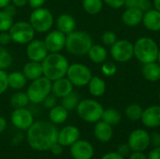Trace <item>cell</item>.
I'll return each mask as SVG.
<instances>
[{
    "mask_svg": "<svg viewBox=\"0 0 160 159\" xmlns=\"http://www.w3.org/2000/svg\"><path fill=\"white\" fill-rule=\"evenodd\" d=\"M26 140L29 146L38 152L50 151L57 142L58 129L54 124L47 121H37L26 130Z\"/></svg>",
    "mask_w": 160,
    "mask_h": 159,
    "instance_id": "6da1fadb",
    "label": "cell"
},
{
    "mask_svg": "<svg viewBox=\"0 0 160 159\" xmlns=\"http://www.w3.org/2000/svg\"><path fill=\"white\" fill-rule=\"evenodd\" d=\"M41 65L43 76L53 82L67 76L69 62L68 59L60 52H49L41 62Z\"/></svg>",
    "mask_w": 160,
    "mask_h": 159,
    "instance_id": "7a4b0ae2",
    "label": "cell"
},
{
    "mask_svg": "<svg viewBox=\"0 0 160 159\" xmlns=\"http://www.w3.org/2000/svg\"><path fill=\"white\" fill-rule=\"evenodd\" d=\"M93 45L91 36L85 31L74 30L67 35L65 49L72 55L83 56L87 55L88 51Z\"/></svg>",
    "mask_w": 160,
    "mask_h": 159,
    "instance_id": "3957f363",
    "label": "cell"
},
{
    "mask_svg": "<svg viewBox=\"0 0 160 159\" xmlns=\"http://www.w3.org/2000/svg\"><path fill=\"white\" fill-rule=\"evenodd\" d=\"M159 47L149 37H142L134 43V57L142 65L158 61Z\"/></svg>",
    "mask_w": 160,
    "mask_h": 159,
    "instance_id": "277c9868",
    "label": "cell"
},
{
    "mask_svg": "<svg viewBox=\"0 0 160 159\" xmlns=\"http://www.w3.org/2000/svg\"><path fill=\"white\" fill-rule=\"evenodd\" d=\"M76 112L78 116L84 122L96 124L101 120L104 108L98 100L92 98H85L79 102Z\"/></svg>",
    "mask_w": 160,
    "mask_h": 159,
    "instance_id": "5b68a950",
    "label": "cell"
},
{
    "mask_svg": "<svg viewBox=\"0 0 160 159\" xmlns=\"http://www.w3.org/2000/svg\"><path fill=\"white\" fill-rule=\"evenodd\" d=\"M29 22L36 33L46 34L52 30L54 23V18L50 9L41 7L32 10L29 17Z\"/></svg>",
    "mask_w": 160,
    "mask_h": 159,
    "instance_id": "8992f818",
    "label": "cell"
},
{
    "mask_svg": "<svg viewBox=\"0 0 160 159\" xmlns=\"http://www.w3.org/2000/svg\"><path fill=\"white\" fill-rule=\"evenodd\" d=\"M52 93V81L42 76L37 80L31 81L27 87L26 94L30 102L34 104H40Z\"/></svg>",
    "mask_w": 160,
    "mask_h": 159,
    "instance_id": "52a82bcc",
    "label": "cell"
},
{
    "mask_svg": "<svg viewBox=\"0 0 160 159\" xmlns=\"http://www.w3.org/2000/svg\"><path fill=\"white\" fill-rule=\"evenodd\" d=\"M66 77L70 81L73 86L83 87L88 84L93 74L87 66L81 63H74L69 64Z\"/></svg>",
    "mask_w": 160,
    "mask_h": 159,
    "instance_id": "ba28073f",
    "label": "cell"
},
{
    "mask_svg": "<svg viewBox=\"0 0 160 159\" xmlns=\"http://www.w3.org/2000/svg\"><path fill=\"white\" fill-rule=\"evenodd\" d=\"M11 40L17 44H28L35 38L36 31L31 23L26 21H19L12 24L9 29Z\"/></svg>",
    "mask_w": 160,
    "mask_h": 159,
    "instance_id": "9c48e42d",
    "label": "cell"
},
{
    "mask_svg": "<svg viewBox=\"0 0 160 159\" xmlns=\"http://www.w3.org/2000/svg\"><path fill=\"white\" fill-rule=\"evenodd\" d=\"M110 48L111 56L117 63H128L134 57V44L128 39H117Z\"/></svg>",
    "mask_w": 160,
    "mask_h": 159,
    "instance_id": "30bf717a",
    "label": "cell"
},
{
    "mask_svg": "<svg viewBox=\"0 0 160 159\" xmlns=\"http://www.w3.org/2000/svg\"><path fill=\"white\" fill-rule=\"evenodd\" d=\"M128 144L132 152H144L150 146V134L142 128L135 129L129 134Z\"/></svg>",
    "mask_w": 160,
    "mask_h": 159,
    "instance_id": "8fae6325",
    "label": "cell"
},
{
    "mask_svg": "<svg viewBox=\"0 0 160 159\" xmlns=\"http://www.w3.org/2000/svg\"><path fill=\"white\" fill-rule=\"evenodd\" d=\"M11 124L19 130H27L35 122L32 112L26 108L14 109L10 114Z\"/></svg>",
    "mask_w": 160,
    "mask_h": 159,
    "instance_id": "7c38bea8",
    "label": "cell"
},
{
    "mask_svg": "<svg viewBox=\"0 0 160 159\" xmlns=\"http://www.w3.org/2000/svg\"><path fill=\"white\" fill-rule=\"evenodd\" d=\"M66 39L67 35L55 29L46 33L43 41L49 52H60L66 46Z\"/></svg>",
    "mask_w": 160,
    "mask_h": 159,
    "instance_id": "4fadbf2b",
    "label": "cell"
},
{
    "mask_svg": "<svg viewBox=\"0 0 160 159\" xmlns=\"http://www.w3.org/2000/svg\"><path fill=\"white\" fill-rule=\"evenodd\" d=\"M25 53L30 61L41 63L49 54V52L43 40L34 38L28 44H26Z\"/></svg>",
    "mask_w": 160,
    "mask_h": 159,
    "instance_id": "5bb4252c",
    "label": "cell"
},
{
    "mask_svg": "<svg viewBox=\"0 0 160 159\" xmlns=\"http://www.w3.org/2000/svg\"><path fill=\"white\" fill-rule=\"evenodd\" d=\"M81 138V131L75 126H66L58 131L57 142L63 147H70Z\"/></svg>",
    "mask_w": 160,
    "mask_h": 159,
    "instance_id": "9a60e30c",
    "label": "cell"
},
{
    "mask_svg": "<svg viewBox=\"0 0 160 159\" xmlns=\"http://www.w3.org/2000/svg\"><path fill=\"white\" fill-rule=\"evenodd\" d=\"M69 152L73 159H92L95 154L93 145L84 140H79L73 143Z\"/></svg>",
    "mask_w": 160,
    "mask_h": 159,
    "instance_id": "2e32d148",
    "label": "cell"
},
{
    "mask_svg": "<svg viewBox=\"0 0 160 159\" xmlns=\"http://www.w3.org/2000/svg\"><path fill=\"white\" fill-rule=\"evenodd\" d=\"M141 120L146 127H160V105H153L143 110Z\"/></svg>",
    "mask_w": 160,
    "mask_h": 159,
    "instance_id": "e0dca14e",
    "label": "cell"
},
{
    "mask_svg": "<svg viewBox=\"0 0 160 159\" xmlns=\"http://www.w3.org/2000/svg\"><path fill=\"white\" fill-rule=\"evenodd\" d=\"M94 136L98 142L102 143L109 142L113 137L112 126L107 124L102 120L97 122L94 127Z\"/></svg>",
    "mask_w": 160,
    "mask_h": 159,
    "instance_id": "ac0fdd59",
    "label": "cell"
},
{
    "mask_svg": "<svg viewBox=\"0 0 160 159\" xmlns=\"http://www.w3.org/2000/svg\"><path fill=\"white\" fill-rule=\"evenodd\" d=\"M73 84L67 77L60 78L52 82V94L57 98H62L73 91Z\"/></svg>",
    "mask_w": 160,
    "mask_h": 159,
    "instance_id": "d6986e66",
    "label": "cell"
},
{
    "mask_svg": "<svg viewBox=\"0 0 160 159\" xmlns=\"http://www.w3.org/2000/svg\"><path fill=\"white\" fill-rule=\"evenodd\" d=\"M143 11L140 8L136 7H127V9L123 12L121 19L124 24L129 27H135L142 22Z\"/></svg>",
    "mask_w": 160,
    "mask_h": 159,
    "instance_id": "ffe728a7",
    "label": "cell"
},
{
    "mask_svg": "<svg viewBox=\"0 0 160 159\" xmlns=\"http://www.w3.org/2000/svg\"><path fill=\"white\" fill-rule=\"evenodd\" d=\"M142 24L153 32L160 31V11L156 8H150L143 13Z\"/></svg>",
    "mask_w": 160,
    "mask_h": 159,
    "instance_id": "44dd1931",
    "label": "cell"
},
{
    "mask_svg": "<svg viewBox=\"0 0 160 159\" xmlns=\"http://www.w3.org/2000/svg\"><path fill=\"white\" fill-rule=\"evenodd\" d=\"M55 24L57 30L61 31L65 35H68L76 29V20L68 13L60 14L55 21Z\"/></svg>",
    "mask_w": 160,
    "mask_h": 159,
    "instance_id": "7402d4cb",
    "label": "cell"
},
{
    "mask_svg": "<svg viewBox=\"0 0 160 159\" xmlns=\"http://www.w3.org/2000/svg\"><path fill=\"white\" fill-rule=\"evenodd\" d=\"M22 73L24 74L27 81H34L43 76L42 65L40 62L28 61L22 67Z\"/></svg>",
    "mask_w": 160,
    "mask_h": 159,
    "instance_id": "603a6c76",
    "label": "cell"
},
{
    "mask_svg": "<svg viewBox=\"0 0 160 159\" xmlns=\"http://www.w3.org/2000/svg\"><path fill=\"white\" fill-rule=\"evenodd\" d=\"M142 73L143 78L148 82H158L160 80V64L156 62H151L143 64L142 67Z\"/></svg>",
    "mask_w": 160,
    "mask_h": 159,
    "instance_id": "cb8c5ba5",
    "label": "cell"
},
{
    "mask_svg": "<svg viewBox=\"0 0 160 159\" xmlns=\"http://www.w3.org/2000/svg\"><path fill=\"white\" fill-rule=\"evenodd\" d=\"M88 58L94 64H102L107 61L108 51L106 48L100 44H93L90 50L88 51Z\"/></svg>",
    "mask_w": 160,
    "mask_h": 159,
    "instance_id": "d4e9b609",
    "label": "cell"
},
{
    "mask_svg": "<svg viewBox=\"0 0 160 159\" xmlns=\"http://www.w3.org/2000/svg\"><path fill=\"white\" fill-rule=\"evenodd\" d=\"M68 118V111L62 105H56L49 110V120L54 125L64 124Z\"/></svg>",
    "mask_w": 160,
    "mask_h": 159,
    "instance_id": "484cf974",
    "label": "cell"
},
{
    "mask_svg": "<svg viewBox=\"0 0 160 159\" xmlns=\"http://www.w3.org/2000/svg\"><path fill=\"white\" fill-rule=\"evenodd\" d=\"M87 86L89 93L95 97H102L106 92V82L102 78L98 76H93Z\"/></svg>",
    "mask_w": 160,
    "mask_h": 159,
    "instance_id": "4316f807",
    "label": "cell"
},
{
    "mask_svg": "<svg viewBox=\"0 0 160 159\" xmlns=\"http://www.w3.org/2000/svg\"><path fill=\"white\" fill-rule=\"evenodd\" d=\"M8 87L13 90L20 91L26 85L27 79L25 78L22 71H13L8 74Z\"/></svg>",
    "mask_w": 160,
    "mask_h": 159,
    "instance_id": "83f0119b",
    "label": "cell"
},
{
    "mask_svg": "<svg viewBox=\"0 0 160 159\" xmlns=\"http://www.w3.org/2000/svg\"><path fill=\"white\" fill-rule=\"evenodd\" d=\"M29 102H30V100H29V97H28L26 92H22L21 90L12 94L9 98L10 106L13 109L26 108L28 106Z\"/></svg>",
    "mask_w": 160,
    "mask_h": 159,
    "instance_id": "f1b7e54d",
    "label": "cell"
},
{
    "mask_svg": "<svg viewBox=\"0 0 160 159\" xmlns=\"http://www.w3.org/2000/svg\"><path fill=\"white\" fill-rule=\"evenodd\" d=\"M101 120L111 126H117L122 120V114L118 110L113 108L104 109Z\"/></svg>",
    "mask_w": 160,
    "mask_h": 159,
    "instance_id": "f546056e",
    "label": "cell"
},
{
    "mask_svg": "<svg viewBox=\"0 0 160 159\" xmlns=\"http://www.w3.org/2000/svg\"><path fill=\"white\" fill-rule=\"evenodd\" d=\"M81 101L80 99V95L77 92L72 91L66 97L61 98V105L66 108L68 112L76 110L79 102Z\"/></svg>",
    "mask_w": 160,
    "mask_h": 159,
    "instance_id": "4dcf8cb0",
    "label": "cell"
},
{
    "mask_svg": "<svg viewBox=\"0 0 160 159\" xmlns=\"http://www.w3.org/2000/svg\"><path fill=\"white\" fill-rule=\"evenodd\" d=\"M103 0H82V5L84 11L90 15L98 14L103 8Z\"/></svg>",
    "mask_w": 160,
    "mask_h": 159,
    "instance_id": "1f68e13d",
    "label": "cell"
},
{
    "mask_svg": "<svg viewBox=\"0 0 160 159\" xmlns=\"http://www.w3.org/2000/svg\"><path fill=\"white\" fill-rule=\"evenodd\" d=\"M142 112H143V109L142 108V106L140 104L132 103V104H129L126 108L125 115L128 120L136 122V121L141 120L142 115Z\"/></svg>",
    "mask_w": 160,
    "mask_h": 159,
    "instance_id": "d6a6232c",
    "label": "cell"
},
{
    "mask_svg": "<svg viewBox=\"0 0 160 159\" xmlns=\"http://www.w3.org/2000/svg\"><path fill=\"white\" fill-rule=\"evenodd\" d=\"M13 63V56L10 52L5 48V46L0 45V69L6 70L11 67Z\"/></svg>",
    "mask_w": 160,
    "mask_h": 159,
    "instance_id": "836d02e7",
    "label": "cell"
},
{
    "mask_svg": "<svg viewBox=\"0 0 160 159\" xmlns=\"http://www.w3.org/2000/svg\"><path fill=\"white\" fill-rule=\"evenodd\" d=\"M14 23V17L4 9H0V32H8Z\"/></svg>",
    "mask_w": 160,
    "mask_h": 159,
    "instance_id": "e575fe53",
    "label": "cell"
},
{
    "mask_svg": "<svg viewBox=\"0 0 160 159\" xmlns=\"http://www.w3.org/2000/svg\"><path fill=\"white\" fill-rule=\"evenodd\" d=\"M125 6L127 7L140 8L143 12L152 8V3L150 0H126Z\"/></svg>",
    "mask_w": 160,
    "mask_h": 159,
    "instance_id": "d590c367",
    "label": "cell"
},
{
    "mask_svg": "<svg viewBox=\"0 0 160 159\" xmlns=\"http://www.w3.org/2000/svg\"><path fill=\"white\" fill-rule=\"evenodd\" d=\"M101 71L103 75L112 77L117 72V66L114 62L105 61L104 63L101 64Z\"/></svg>",
    "mask_w": 160,
    "mask_h": 159,
    "instance_id": "8d00e7d4",
    "label": "cell"
},
{
    "mask_svg": "<svg viewBox=\"0 0 160 159\" xmlns=\"http://www.w3.org/2000/svg\"><path fill=\"white\" fill-rule=\"evenodd\" d=\"M101 41L104 46L112 47L117 41V36L113 31H105L101 36Z\"/></svg>",
    "mask_w": 160,
    "mask_h": 159,
    "instance_id": "74e56055",
    "label": "cell"
},
{
    "mask_svg": "<svg viewBox=\"0 0 160 159\" xmlns=\"http://www.w3.org/2000/svg\"><path fill=\"white\" fill-rule=\"evenodd\" d=\"M8 88V73L6 70L0 69V96L3 95Z\"/></svg>",
    "mask_w": 160,
    "mask_h": 159,
    "instance_id": "f35d334b",
    "label": "cell"
},
{
    "mask_svg": "<svg viewBox=\"0 0 160 159\" xmlns=\"http://www.w3.org/2000/svg\"><path fill=\"white\" fill-rule=\"evenodd\" d=\"M42 104H43L44 108L50 110V109H52V108H53L54 106L57 105V97H56L53 94L51 93V94L43 100Z\"/></svg>",
    "mask_w": 160,
    "mask_h": 159,
    "instance_id": "ab89813d",
    "label": "cell"
},
{
    "mask_svg": "<svg viewBox=\"0 0 160 159\" xmlns=\"http://www.w3.org/2000/svg\"><path fill=\"white\" fill-rule=\"evenodd\" d=\"M120 156H122L123 157H129V155L131 154V149L129 147V145L128 143H122L119 144L117 147V151H116Z\"/></svg>",
    "mask_w": 160,
    "mask_h": 159,
    "instance_id": "60d3db41",
    "label": "cell"
},
{
    "mask_svg": "<svg viewBox=\"0 0 160 159\" xmlns=\"http://www.w3.org/2000/svg\"><path fill=\"white\" fill-rule=\"evenodd\" d=\"M103 3L112 8L117 9V8H121L122 7L125 6L126 0H103Z\"/></svg>",
    "mask_w": 160,
    "mask_h": 159,
    "instance_id": "b9f144b4",
    "label": "cell"
},
{
    "mask_svg": "<svg viewBox=\"0 0 160 159\" xmlns=\"http://www.w3.org/2000/svg\"><path fill=\"white\" fill-rule=\"evenodd\" d=\"M150 145L153 148L160 147V133L153 132L152 134H150Z\"/></svg>",
    "mask_w": 160,
    "mask_h": 159,
    "instance_id": "7bdbcfd3",
    "label": "cell"
},
{
    "mask_svg": "<svg viewBox=\"0 0 160 159\" xmlns=\"http://www.w3.org/2000/svg\"><path fill=\"white\" fill-rule=\"evenodd\" d=\"M11 37L9 32H0V45L6 46L11 42Z\"/></svg>",
    "mask_w": 160,
    "mask_h": 159,
    "instance_id": "ee69618b",
    "label": "cell"
},
{
    "mask_svg": "<svg viewBox=\"0 0 160 159\" xmlns=\"http://www.w3.org/2000/svg\"><path fill=\"white\" fill-rule=\"evenodd\" d=\"M63 150H64V147H63L60 143L55 142V143L51 147L50 152H51L52 155H54V156H60V155H62Z\"/></svg>",
    "mask_w": 160,
    "mask_h": 159,
    "instance_id": "f6af8a7d",
    "label": "cell"
},
{
    "mask_svg": "<svg viewBox=\"0 0 160 159\" xmlns=\"http://www.w3.org/2000/svg\"><path fill=\"white\" fill-rule=\"evenodd\" d=\"M45 2H46V0H28L27 5H29V7L32 9H35V8H38V7H43Z\"/></svg>",
    "mask_w": 160,
    "mask_h": 159,
    "instance_id": "bcb514c9",
    "label": "cell"
},
{
    "mask_svg": "<svg viewBox=\"0 0 160 159\" xmlns=\"http://www.w3.org/2000/svg\"><path fill=\"white\" fill-rule=\"evenodd\" d=\"M101 159H125V157L120 156L117 152H110L105 154Z\"/></svg>",
    "mask_w": 160,
    "mask_h": 159,
    "instance_id": "7dc6e473",
    "label": "cell"
},
{
    "mask_svg": "<svg viewBox=\"0 0 160 159\" xmlns=\"http://www.w3.org/2000/svg\"><path fill=\"white\" fill-rule=\"evenodd\" d=\"M147 159H160V147L153 148L147 156Z\"/></svg>",
    "mask_w": 160,
    "mask_h": 159,
    "instance_id": "c3c4849f",
    "label": "cell"
},
{
    "mask_svg": "<svg viewBox=\"0 0 160 159\" xmlns=\"http://www.w3.org/2000/svg\"><path fill=\"white\" fill-rule=\"evenodd\" d=\"M128 159H147V156L143 152H132Z\"/></svg>",
    "mask_w": 160,
    "mask_h": 159,
    "instance_id": "681fc988",
    "label": "cell"
},
{
    "mask_svg": "<svg viewBox=\"0 0 160 159\" xmlns=\"http://www.w3.org/2000/svg\"><path fill=\"white\" fill-rule=\"evenodd\" d=\"M3 9H4L5 11H7L9 15L13 16V17L16 15V7H15L13 4H11V3H10L9 5H8L6 7H4Z\"/></svg>",
    "mask_w": 160,
    "mask_h": 159,
    "instance_id": "f907efd6",
    "label": "cell"
},
{
    "mask_svg": "<svg viewBox=\"0 0 160 159\" xmlns=\"http://www.w3.org/2000/svg\"><path fill=\"white\" fill-rule=\"evenodd\" d=\"M28 0H11V4H13L16 7H22L26 6Z\"/></svg>",
    "mask_w": 160,
    "mask_h": 159,
    "instance_id": "816d5d0a",
    "label": "cell"
},
{
    "mask_svg": "<svg viewBox=\"0 0 160 159\" xmlns=\"http://www.w3.org/2000/svg\"><path fill=\"white\" fill-rule=\"evenodd\" d=\"M8 127V122L6 120V118H4L3 116H0V134H2Z\"/></svg>",
    "mask_w": 160,
    "mask_h": 159,
    "instance_id": "f5cc1de1",
    "label": "cell"
},
{
    "mask_svg": "<svg viewBox=\"0 0 160 159\" xmlns=\"http://www.w3.org/2000/svg\"><path fill=\"white\" fill-rule=\"evenodd\" d=\"M11 3V0H0V9H3Z\"/></svg>",
    "mask_w": 160,
    "mask_h": 159,
    "instance_id": "db71d44e",
    "label": "cell"
},
{
    "mask_svg": "<svg viewBox=\"0 0 160 159\" xmlns=\"http://www.w3.org/2000/svg\"><path fill=\"white\" fill-rule=\"evenodd\" d=\"M153 6H154V8H156V9L160 11V0H154L153 1Z\"/></svg>",
    "mask_w": 160,
    "mask_h": 159,
    "instance_id": "11a10c76",
    "label": "cell"
},
{
    "mask_svg": "<svg viewBox=\"0 0 160 159\" xmlns=\"http://www.w3.org/2000/svg\"><path fill=\"white\" fill-rule=\"evenodd\" d=\"M158 62L160 64V48H159V52H158Z\"/></svg>",
    "mask_w": 160,
    "mask_h": 159,
    "instance_id": "9f6ffc18",
    "label": "cell"
},
{
    "mask_svg": "<svg viewBox=\"0 0 160 159\" xmlns=\"http://www.w3.org/2000/svg\"><path fill=\"white\" fill-rule=\"evenodd\" d=\"M158 97H159V99H160V92H159V94H158Z\"/></svg>",
    "mask_w": 160,
    "mask_h": 159,
    "instance_id": "6f0895ef",
    "label": "cell"
}]
</instances>
